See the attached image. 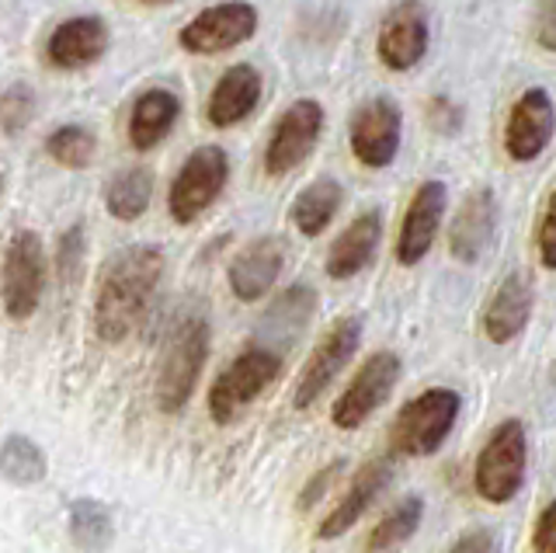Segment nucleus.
I'll return each instance as SVG.
<instances>
[{"instance_id":"nucleus-18","label":"nucleus","mask_w":556,"mask_h":553,"mask_svg":"<svg viewBox=\"0 0 556 553\" xmlns=\"http://www.w3.org/2000/svg\"><path fill=\"white\" fill-rule=\"evenodd\" d=\"M390 480H393V460H387V456H376L365 466H358V474L352 477V483H348V491L341 494L334 512L320 523V529H317L320 540H338V536L352 529L358 518L376 505V498L390 488Z\"/></svg>"},{"instance_id":"nucleus-31","label":"nucleus","mask_w":556,"mask_h":553,"mask_svg":"<svg viewBox=\"0 0 556 553\" xmlns=\"http://www.w3.org/2000/svg\"><path fill=\"white\" fill-rule=\"evenodd\" d=\"M35 115V91L28 84H14L4 95H0V129L8 136H17Z\"/></svg>"},{"instance_id":"nucleus-20","label":"nucleus","mask_w":556,"mask_h":553,"mask_svg":"<svg viewBox=\"0 0 556 553\" xmlns=\"http://www.w3.org/2000/svg\"><path fill=\"white\" fill-rule=\"evenodd\" d=\"M532 306H535L532 282L521 272L508 275V279L494 289V297L486 300V306H483V321L480 324H483L486 341H494V344L515 341L529 327Z\"/></svg>"},{"instance_id":"nucleus-34","label":"nucleus","mask_w":556,"mask_h":553,"mask_svg":"<svg viewBox=\"0 0 556 553\" xmlns=\"http://www.w3.org/2000/svg\"><path fill=\"white\" fill-rule=\"evenodd\" d=\"M341 470H344V460H334V463H327L324 470H317L309 480H306V488L300 491V501H295V508L300 512H306V508H313L317 501L327 494V488L334 483L338 477H341Z\"/></svg>"},{"instance_id":"nucleus-30","label":"nucleus","mask_w":556,"mask_h":553,"mask_svg":"<svg viewBox=\"0 0 556 553\" xmlns=\"http://www.w3.org/2000/svg\"><path fill=\"white\" fill-rule=\"evenodd\" d=\"M46 153L66 171H84L98 158V136L84 126H60V129L49 133Z\"/></svg>"},{"instance_id":"nucleus-16","label":"nucleus","mask_w":556,"mask_h":553,"mask_svg":"<svg viewBox=\"0 0 556 553\" xmlns=\"http://www.w3.org/2000/svg\"><path fill=\"white\" fill-rule=\"evenodd\" d=\"M286 265V244L278 237H257L243 244L230 262V289L240 303H257L268 297Z\"/></svg>"},{"instance_id":"nucleus-8","label":"nucleus","mask_w":556,"mask_h":553,"mask_svg":"<svg viewBox=\"0 0 556 553\" xmlns=\"http://www.w3.org/2000/svg\"><path fill=\"white\" fill-rule=\"evenodd\" d=\"M362 341V317H341L327 327V335L317 341V349L309 352L306 366L300 369V379H295L292 390V407H313L324 397V390L341 376V369L352 362V355L358 352Z\"/></svg>"},{"instance_id":"nucleus-15","label":"nucleus","mask_w":556,"mask_h":553,"mask_svg":"<svg viewBox=\"0 0 556 553\" xmlns=\"http://www.w3.org/2000/svg\"><path fill=\"white\" fill-rule=\"evenodd\" d=\"M497 230V199L491 188H473L448 223V251L456 262L473 265L491 248Z\"/></svg>"},{"instance_id":"nucleus-9","label":"nucleus","mask_w":556,"mask_h":553,"mask_svg":"<svg viewBox=\"0 0 556 553\" xmlns=\"http://www.w3.org/2000/svg\"><path fill=\"white\" fill-rule=\"evenodd\" d=\"M400 355L396 352H372L362 362V369L355 373L352 384L344 387V393L338 397L334 411H330V422L344 431H355L372 414L390 401V393L400 384Z\"/></svg>"},{"instance_id":"nucleus-36","label":"nucleus","mask_w":556,"mask_h":553,"mask_svg":"<svg viewBox=\"0 0 556 553\" xmlns=\"http://www.w3.org/2000/svg\"><path fill=\"white\" fill-rule=\"evenodd\" d=\"M428 123L439 129V133H456L463 126V112L456 101H448V98H431V105H428Z\"/></svg>"},{"instance_id":"nucleus-10","label":"nucleus","mask_w":556,"mask_h":553,"mask_svg":"<svg viewBox=\"0 0 556 553\" xmlns=\"http://www.w3.org/2000/svg\"><path fill=\"white\" fill-rule=\"evenodd\" d=\"M257 32V11L248 0H223L181 28V49L191 56H219L243 46Z\"/></svg>"},{"instance_id":"nucleus-26","label":"nucleus","mask_w":556,"mask_h":553,"mask_svg":"<svg viewBox=\"0 0 556 553\" xmlns=\"http://www.w3.org/2000/svg\"><path fill=\"white\" fill-rule=\"evenodd\" d=\"M153 199V171L150 167H126L104 188V210L115 219L132 223L150 210Z\"/></svg>"},{"instance_id":"nucleus-17","label":"nucleus","mask_w":556,"mask_h":553,"mask_svg":"<svg viewBox=\"0 0 556 553\" xmlns=\"http://www.w3.org/2000/svg\"><path fill=\"white\" fill-rule=\"evenodd\" d=\"M549 136H553V101L543 88H532L511 105L508 129H504V150H508L511 161L529 164L546 150Z\"/></svg>"},{"instance_id":"nucleus-35","label":"nucleus","mask_w":556,"mask_h":553,"mask_svg":"<svg viewBox=\"0 0 556 553\" xmlns=\"http://www.w3.org/2000/svg\"><path fill=\"white\" fill-rule=\"evenodd\" d=\"M532 550L535 553H556V501L539 512L535 529H532Z\"/></svg>"},{"instance_id":"nucleus-1","label":"nucleus","mask_w":556,"mask_h":553,"mask_svg":"<svg viewBox=\"0 0 556 553\" xmlns=\"http://www.w3.org/2000/svg\"><path fill=\"white\" fill-rule=\"evenodd\" d=\"M164 279V254L161 248L132 244L122 248L104 262L94 289V331L101 341L118 344L126 341L156 297V286Z\"/></svg>"},{"instance_id":"nucleus-6","label":"nucleus","mask_w":556,"mask_h":553,"mask_svg":"<svg viewBox=\"0 0 556 553\" xmlns=\"http://www.w3.org/2000/svg\"><path fill=\"white\" fill-rule=\"evenodd\" d=\"M226 181H230V158H226V150L208 143V147H199L195 153H188V161L181 164L178 178L170 185V196H167V213L174 223H195L208 205H213Z\"/></svg>"},{"instance_id":"nucleus-12","label":"nucleus","mask_w":556,"mask_h":553,"mask_svg":"<svg viewBox=\"0 0 556 553\" xmlns=\"http://www.w3.org/2000/svg\"><path fill=\"white\" fill-rule=\"evenodd\" d=\"M400 133H404V112L393 98H372L352 115V153L365 167L393 164L400 150Z\"/></svg>"},{"instance_id":"nucleus-25","label":"nucleus","mask_w":556,"mask_h":553,"mask_svg":"<svg viewBox=\"0 0 556 553\" xmlns=\"http://www.w3.org/2000/svg\"><path fill=\"white\" fill-rule=\"evenodd\" d=\"M344 188L334 178H317L292 202V223L303 237H320L341 210Z\"/></svg>"},{"instance_id":"nucleus-24","label":"nucleus","mask_w":556,"mask_h":553,"mask_svg":"<svg viewBox=\"0 0 556 553\" xmlns=\"http://www.w3.org/2000/svg\"><path fill=\"white\" fill-rule=\"evenodd\" d=\"M313 310H317V292H313L309 286H303V282L289 286L265 314V327H261V335L271 338V341H265V349L278 352V344H282V349H286V344H292L295 338L303 335V327L309 324ZM278 355H282V352H278Z\"/></svg>"},{"instance_id":"nucleus-37","label":"nucleus","mask_w":556,"mask_h":553,"mask_svg":"<svg viewBox=\"0 0 556 553\" xmlns=\"http://www.w3.org/2000/svg\"><path fill=\"white\" fill-rule=\"evenodd\" d=\"M448 553H497V540L491 529H469L466 536H459Z\"/></svg>"},{"instance_id":"nucleus-29","label":"nucleus","mask_w":556,"mask_h":553,"mask_svg":"<svg viewBox=\"0 0 556 553\" xmlns=\"http://www.w3.org/2000/svg\"><path fill=\"white\" fill-rule=\"evenodd\" d=\"M421 518H425V501L417 494L404 498L390 515H382L376 523V529L369 532V553L400 550L417 529H421Z\"/></svg>"},{"instance_id":"nucleus-3","label":"nucleus","mask_w":556,"mask_h":553,"mask_svg":"<svg viewBox=\"0 0 556 553\" xmlns=\"http://www.w3.org/2000/svg\"><path fill=\"white\" fill-rule=\"evenodd\" d=\"M463 407V397L448 387H431L425 393L410 397L400 407L390 428V442L400 456H431L445 445L448 431L456 428Z\"/></svg>"},{"instance_id":"nucleus-13","label":"nucleus","mask_w":556,"mask_h":553,"mask_svg":"<svg viewBox=\"0 0 556 553\" xmlns=\"http://www.w3.org/2000/svg\"><path fill=\"white\" fill-rule=\"evenodd\" d=\"M376 53L387 71L407 74L428 53V14L417 0H400V4L382 18L376 36Z\"/></svg>"},{"instance_id":"nucleus-14","label":"nucleus","mask_w":556,"mask_h":553,"mask_svg":"<svg viewBox=\"0 0 556 553\" xmlns=\"http://www.w3.org/2000/svg\"><path fill=\"white\" fill-rule=\"evenodd\" d=\"M445 205H448V188L442 181L417 185V192L407 202L404 223H400V237H396V262L400 265L410 268L431 251L434 237L442 230Z\"/></svg>"},{"instance_id":"nucleus-19","label":"nucleus","mask_w":556,"mask_h":553,"mask_svg":"<svg viewBox=\"0 0 556 553\" xmlns=\"http://www.w3.org/2000/svg\"><path fill=\"white\" fill-rule=\"evenodd\" d=\"M109 53V25L94 14L63 22L46 42V60L60 71H84Z\"/></svg>"},{"instance_id":"nucleus-21","label":"nucleus","mask_w":556,"mask_h":553,"mask_svg":"<svg viewBox=\"0 0 556 553\" xmlns=\"http://www.w3.org/2000/svg\"><path fill=\"white\" fill-rule=\"evenodd\" d=\"M382 240V216L376 210L358 213L327 251V275L330 279H355L362 268L372 265Z\"/></svg>"},{"instance_id":"nucleus-2","label":"nucleus","mask_w":556,"mask_h":553,"mask_svg":"<svg viewBox=\"0 0 556 553\" xmlns=\"http://www.w3.org/2000/svg\"><path fill=\"white\" fill-rule=\"evenodd\" d=\"M208 359V321L202 314H185L170 327V335L156 359V407L164 414H178L195 393V384Z\"/></svg>"},{"instance_id":"nucleus-22","label":"nucleus","mask_w":556,"mask_h":553,"mask_svg":"<svg viewBox=\"0 0 556 553\" xmlns=\"http://www.w3.org/2000/svg\"><path fill=\"white\" fill-rule=\"evenodd\" d=\"M257 101H261V74L251 63H233L230 71L216 80L213 95H208L205 118L216 129L237 126L257 109Z\"/></svg>"},{"instance_id":"nucleus-5","label":"nucleus","mask_w":556,"mask_h":553,"mask_svg":"<svg viewBox=\"0 0 556 553\" xmlns=\"http://www.w3.org/2000/svg\"><path fill=\"white\" fill-rule=\"evenodd\" d=\"M278 373H282V355L265 349V344H251L243 349L230 366H226L213 387H208V414H213L216 425H230L237 422V414L257 401L265 393Z\"/></svg>"},{"instance_id":"nucleus-38","label":"nucleus","mask_w":556,"mask_h":553,"mask_svg":"<svg viewBox=\"0 0 556 553\" xmlns=\"http://www.w3.org/2000/svg\"><path fill=\"white\" fill-rule=\"evenodd\" d=\"M553 14H556V8H553V0H543L539 4V25H535V36H539V42H543V49H556V25H553Z\"/></svg>"},{"instance_id":"nucleus-40","label":"nucleus","mask_w":556,"mask_h":553,"mask_svg":"<svg viewBox=\"0 0 556 553\" xmlns=\"http://www.w3.org/2000/svg\"><path fill=\"white\" fill-rule=\"evenodd\" d=\"M0 188H4V175H0Z\"/></svg>"},{"instance_id":"nucleus-27","label":"nucleus","mask_w":556,"mask_h":553,"mask_svg":"<svg viewBox=\"0 0 556 553\" xmlns=\"http://www.w3.org/2000/svg\"><path fill=\"white\" fill-rule=\"evenodd\" d=\"M70 540L87 553H101L109 550L115 540V518L112 508L98 498H77L70 505Z\"/></svg>"},{"instance_id":"nucleus-39","label":"nucleus","mask_w":556,"mask_h":553,"mask_svg":"<svg viewBox=\"0 0 556 553\" xmlns=\"http://www.w3.org/2000/svg\"><path fill=\"white\" fill-rule=\"evenodd\" d=\"M132 4H143V8H164V4H174V0H132Z\"/></svg>"},{"instance_id":"nucleus-7","label":"nucleus","mask_w":556,"mask_h":553,"mask_svg":"<svg viewBox=\"0 0 556 553\" xmlns=\"http://www.w3.org/2000/svg\"><path fill=\"white\" fill-rule=\"evenodd\" d=\"M4 310L11 321H28L46 292V248L35 230H14L4 248Z\"/></svg>"},{"instance_id":"nucleus-28","label":"nucleus","mask_w":556,"mask_h":553,"mask_svg":"<svg viewBox=\"0 0 556 553\" xmlns=\"http://www.w3.org/2000/svg\"><path fill=\"white\" fill-rule=\"evenodd\" d=\"M49 470V460L42 453V445L14 431L4 442H0V477L17 483V488H31L39 483Z\"/></svg>"},{"instance_id":"nucleus-32","label":"nucleus","mask_w":556,"mask_h":553,"mask_svg":"<svg viewBox=\"0 0 556 553\" xmlns=\"http://www.w3.org/2000/svg\"><path fill=\"white\" fill-rule=\"evenodd\" d=\"M84 262V227H70L56 244V272L63 282H74Z\"/></svg>"},{"instance_id":"nucleus-11","label":"nucleus","mask_w":556,"mask_h":553,"mask_svg":"<svg viewBox=\"0 0 556 553\" xmlns=\"http://www.w3.org/2000/svg\"><path fill=\"white\" fill-rule=\"evenodd\" d=\"M324 133V109L320 101L313 98H300L282 112V118L271 129V140L265 147V171L271 178L289 175L292 167H300L313 147H317Z\"/></svg>"},{"instance_id":"nucleus-33","label":"nucleus","mask_w":556,"mask_h":553,"mask_svg":"<svg viewBox=\"0 0 556 553\" xmlns=\"http://www.w3.org/2000/svg\"><path fill=\"white\" fill-rule=\"evenodd\" d=\"M535 248H539V262L543 268H556V202L553 192L543 199V213H539V227H535Z\"/></svg>"},{"instance_id":"nucleus-4","label":"nucleus","mask_w":556,"mask_h":553,"mask_svg":"<svg viewBox=\"0 0 556 553\" xmlns=\"http://www.w3.org/2000/svg\"><path fill=\"white\" fill-rule=\"evenodd\" d=\"M529 474V436L526 425L518 418L501 422L491 436H486L477 466H473V488L491 505L511 501Z\"/></svg>"},{"instance_id":"nucleus-23","label":"nucleus","mask_w":556,"mask_h":553,"mask_svg":"<svg viewBox=\"0 0 556 553\" xmlns=\"http://www.w3.org/2000/svg\"><path fill=\"white\" fill-rule=\"evenodd\" d=\"M178 115H181V101L174 91H167V88L143 91L129 112V143L136 150L161 147L170 136L174 123H178Z\"/></svg>"}]
</instances>
